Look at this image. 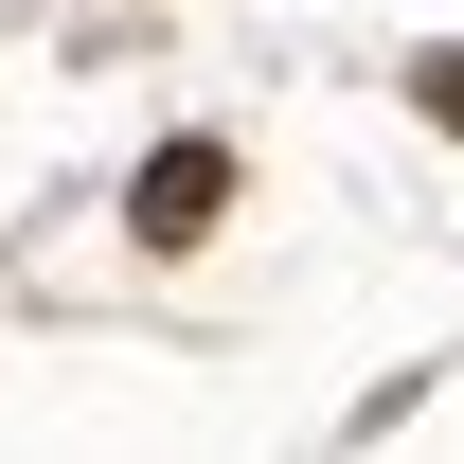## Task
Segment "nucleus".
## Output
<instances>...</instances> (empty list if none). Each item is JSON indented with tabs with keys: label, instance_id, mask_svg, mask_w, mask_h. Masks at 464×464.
Returning <instances> with one entry per match:
<instances>
[{
	"label": "nucleus",
	"instance_id": "1",
	"mask_svg": "<svg viewBox=\"0 0 464 464\" xmlns=\"http://www.w3.org/2000/svg\"><path fill=\"white\" fill-rule=\"evenodd\" d=\"M215 215H232V161L215 143H161V161H143V250H197Z\"/></svg>",
	"mask_w": 464,
	"mask_h": 464
}]
</instances>
